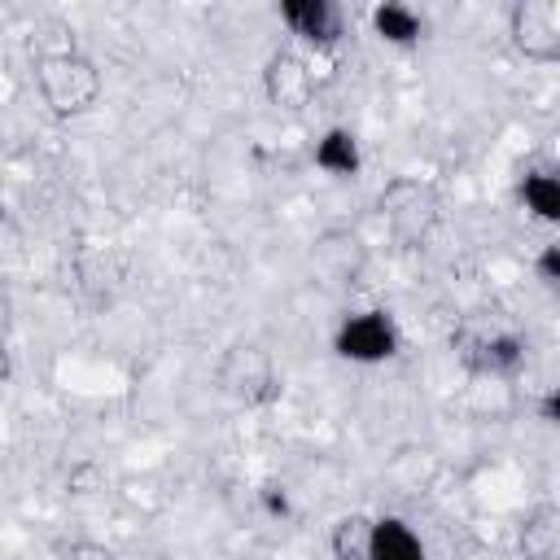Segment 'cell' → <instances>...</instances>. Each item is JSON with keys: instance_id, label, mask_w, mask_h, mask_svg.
<instances>
[{"instance_id": "2e32d148", "label": "cell", "mask_w": 560, "mask_h": 560, "mask_svg": "<svg viewBox=\"0 0 560 560\" xmlns=\"http://www.w3.org/2000/svg\"><path fill=\"white\" fill-rule=\"evenodd\" d=\"M534 280H538L547 293L560 298V241H551V245H542V249L534 254Z\"/></svg>"}, {"instance_id": "8fae6325", "label": "cell", "mask_w": 560, "mask_h": 560, "mask_svg": "<svg viewBox=\"0 0 560 560\" xmlns=\"http://www.w3.org/2000/svg\"><path fill=\"white\" fill-rule=\"evenodd\" d=\"M368 560H429V547H424V538L416 534L411 521L385 512V516H372Z\"/></svg>"}, {"instance_id": "7c38bea8", "label": "cell", "mask_w": 560, "mask_h": 560, "mask_svg": "<svg viewBox=\"0 0 560 560\" xmlns=\"http://www.w3.org/2000/svg\"><path fill=\"white\" fill-rule=\"evenodd\" d=\"M516 201L521 210L542 223V228H560V166H534L521 175L516 184Z\"/></svg>"}, {"instance_id": "277c9868", "label": "cell", "mask_w": 560, "mask_h": 560, "mask_svg": "<svg viewBox=\"0 0 560 560\" xmlns=\"http://www.w3.org/2000/svg\"><path fill=\"white\" fill-rule=\"evenodd\" d=\"M398 350H402V332H398L394 315L381 311V306L350 311V315H341L337 328H332V354H337L341 363L376 368V363H389Z\"/></svg>"}, {"instance_id": "d6986e66", "label": "cell", "mask_w": 560, "mask_h": 560, "mask_svg": "<svg viewBox=\"0 0 560 560\" xmlns=\"http://www.w3.org/2000/svg\"><path fill=\"white\" fill-rule=\"evenodd\" d=\"M258 494H262V508H267L271 516H284V512H289V494H284V486L267 481V486H262Z\"/></svg>"}, {"instance_id": "30bf717a", "label": "cell", "mask_w": 560, "mask_h": 560, "mask_svg": "<svg viewBox=\"0 0 560 560\" xmlns=\"http://www.w3.org/2000/svg\"><path fill=\"white\" fill-rule=\"evenodd\" d=\"M311 162L315 171H324L328 179H359L363 175V144L346 122H332L315 136L311 144Z\"/></svg>"}, {"instance_id": "9c48e42d", "label": "cell", "mask_w": 560, "mask_h": 560, "mask_svg": "<svg viewBox=\"0 0 560 560\" xmlns=\"http://www.w3.org/2000/svg\"><path fill=\"white\" fill-rule=\"evenodd\" d=\"M525 359H529V346H525V337L512 332V328L486 332V337H477L472 350H468V363H472V372H477L481 381H516V372L525 368Z\"/></svg>"}, {"instance_id": "ba28073f", "label": "cell", "mask_w": 560, "mask_h": 560, "mask_svg": "<svg viewBox=\"0 0 560 560\" xmlns=\"http://www.w3.org/2000/svg\"><path fill=\"white\" fill-rule=\"evenodd\" d=\"M276 18L289 35H298V44L315 52H332L346 35V9L337 0H280Z\"/></svg>"}, {"instance_id": "5bb4252c", "label": "cell", "mask_w": 560, "mask_h": 560, "mask_svg": "<svg viewBox=\"0 0 560 560\" xmlns=\"http://www.w3.org/2000/svg\"><path fill=\"white\" fill-rule=\"evenodd\" d=\"M368 26L381 44L389 48H416L424 39V18L411 9V4H398V0H381L368 9Z\"/></svg>"}, {"instance_id": "ac0fdd59", "label": "cell", "mask_w": 560, "mask_h": 560, "mask_svg": "<svg viewBox=\"0 0 560 560\" xmlns=\"http://www.w3.org/2000/svg\"><path fill=\"white\" fill-rule=\"evenodd\" d=\"M534 416H538L542 424H560V385H551V389H542V394H538Z\"/></svg>"}, {"instance_id": "4fadbf2b", "label": "cell", "mask_w": 560, "mask_h": 560, "mask_svg": "<svg viewBox=\"0 0 560 560\" xmlns=\"http://www.w3.org/2000/svg\"><path fill=\"white\" fill-rule=\"evenodd\" d=\"M516 551L521 560H560V508L556 503H538L521 516Z\"/></svg>"}, {"instance_id": "8992f818", "label": "cell", "mask_w": 560, "mask_h": 560, "mask_svg": "<svg viewBox=\"0 0 560 560\" xmlns=\"http://www.w3.org/2000/svg\"><path fill=\"white\" fill-rule=\"evenodd\" d=\"M508 39L534 66L560 61V18H556V9L547 0H516L508 9Z\"/></svg>"}, {"instance_id": "3957f363", "label": "cell", "mask_w": 560, "mask_h": 560, "mask_svg": "<svg viewBox=\"0 0 560 560\" xmlns=\"http://www.w3.org/2000/svg\"><path fill=\"white\" fill-rule=\"evenodd\" d=\"M214 389L236 407H267L280 394L276 359L262 341H232L214 363Z\"/></svg>"}, {"instance_id": "9a60e30c", "label": "cell", "mask_w": 560, "mask_h": 560, "mask_svg": "<svg viewBox=\"0 0 560 560\" xmlns=\"http://www.w3.org/2000/svg\"><path fill=\"white\" fill-rule=\"evenodd\" d=\"M368 534H372V516L354 512V516H341L332 525V560H368Z\"/></svg>"}, {"instance_id": "52a82bcc", "label": "cell", "mask_w": 560, "mask_h": 560, "mask_svg": "<svg viewBox=\"0 0 560 560\" xmlns=\"http://www.w3.org/2000/svg\"><path fill=\"white\" fill-rule=\"evenodd\" d=\"M262 96L280 114H302L315 96L311 61L298 48H271L267 61H262Z\"/></svg>"}, {"instance_id": "7a4b0ae2", "label": "cell", "mask_w": 560, "mask_h": 560, "mask_svg": "<svg viewBox=\"0 0 560 560\" xmlns=\"http://www.w3.org/2000/svg\"><path fill=\"white\" fill-rule=\"evenodd\" d=\"M376 210L398 249H424L433 241V232L442 228V197L420 175L385 179V188L376 192Z\"/></svg>"}, {"instance_id": "e0dca14e", "label": "cell", "mask_w": 560, "mask_h": 560, "mask_svg": "<svg viewBox=\"0 0 560 560\" xmlns=\"http://www.w3.org/2000/svg\"><path fill=\"white\" fill-rule=\"evenodd\" d=\"M52 560H118V556L105 542H96V538H70V542L57 547Z\"/></svg>"}, {"instance_id": "6da1fadb", "label": "cell", "mask_w": 560, "mask_h": 560, "mask_svg": "<svg viewBox=\"0 0 560 560\" xmlns=\"http://www.w3.org/2000/svg\"><path fill=\"white\" fill-rule=\"evenodd\" d=\"M35 92L48 114L79 118L101 101L105 74L96 66V57H88L83 48H61V52L35 57Z\"/></svg>"}, {"instance_id": "5b68a950", "label": "cell", "mask_w": 560, "mask_h": 560, "mask_svg": "<svg viewBox=\"0 0 560 560\" xmlns=\"http://www.w3.org/2000/svg\"><path fill=\"white\" fill-rule=\"evenodd\" d=\"M368 262H372V254H368L363 236L350 232V228H324V232L311 241V271H315V280H319L324 289H332V293L354 289V284L368 276Z\"/></svg>"}]
</instances>
